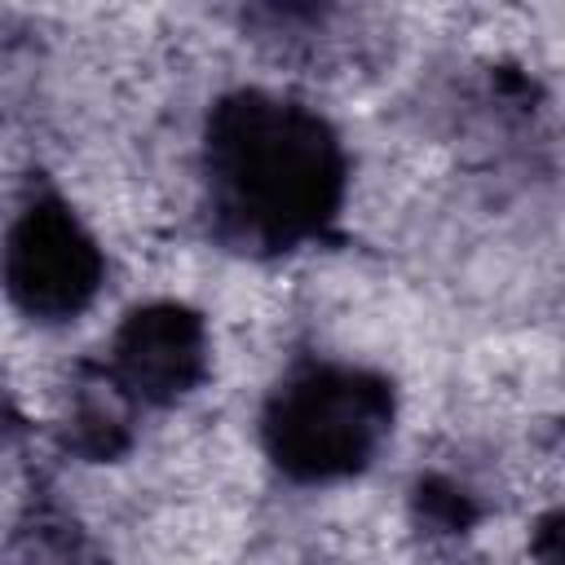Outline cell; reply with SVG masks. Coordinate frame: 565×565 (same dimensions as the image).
<instances>
[{"label":"cell","instance_id":"1","mask_svg":"<svg viewBox=\"0 0 565 565\" xmlns=\"http://www.w3.org/2000/svg\"><path fill=\"white\" fill-rule=\"evenodd\" d=\"M349 185L335 128L269 88L225 93L203 124V203L212 234L247 256H287L322 238Z\"/></svg>","mask_w":565,"mask_h":565},{"label":"cell","instance_id":"2","mask_svg":"<svg viewBox=\"0 0 565 565\" xmlns=\"http://www.w3.org/2000/svg\"><path fill=\"white\" fill-rule=\"evenodd\" d=\"M393 433V384L349 362H300L265 411L260 446L269 463L305 486L358 477Z\"/></svg>","mask_w":565,"mask_h":565},{"label":"cell","instance_id":"3","mask_svg":"<svg viewBox=\"0 0 565 565\" xmlns=\"http://www.w3.org/2000/svg\"><path fill=\"white\" fill-rule=\"evenodd\" d=\"M106 278V256L75 207L40 190L31 194L4 243V282L13 305L35 322H66L93 305Z\"/></svg>","mask_w":565,"mask_h":565},{"label":"cell","instance_id":"4","mask_svg":"<svg viewBox=\"0 0 565 565\" xmlns=\"http://www.w3.org/2000/svg\"><path fill=\"white\" fill-rule=\"evenodd\" d=\"M102 371L132 406H172L207 375V327L181 300L137 305L115 327Z\"/></svg>","mask_w":565,"mask_h":565},{"label":"cell","instance_id":"5","mask_svg":"<svg viewBox=\"0 0 565 565\" xmlns=\"http://www.w3.org/2000/svg\"><path fill=\"white\" fill-rule=\"evenodd\" d=\"M132 402L110 384V375L97 366L88 384L75 388V406H71V428L66 441L71 450H79L84 459H115L128 450L132 441Z\"/></svg>","mask_w":565,"mask_h":565},{"label":"cell","instance_id":"6","mask_svg":"<svg viewBox=\"0 0 565 565\" xmlns=\"http://www.w3.org/2000/svg\"><path fill=\"white\" fill-rule=\"evenodd\" d=\"M530 561L534 565H565V503L547 512L530 539Z\"/></svg>","mask_w":565,"mask_h":565}]
</instances>
